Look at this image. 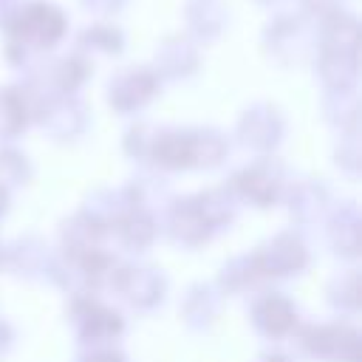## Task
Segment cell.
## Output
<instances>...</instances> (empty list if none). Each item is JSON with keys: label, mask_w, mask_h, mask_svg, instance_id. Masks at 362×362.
Segmentation results:
<instances>
[{"label": "cell", "mask_w": 362, "mask_h": 362, "mask_svg": "<svg viewBox=\"0 0 362 362\" xmlns=\"http://www.w3.org/2000/svg\"><path fill=\"white\" fill-rule=\"evenodd\" d=\"M0 25L6 31V48L25 54L54 48L68 31V17L51 0H17L0 14Z\"/></svg>", "instance_id": "obj_1"}, {"label": "cell", "mask_w": 362, "mask_h": 362, "mask_svg": "<svg viewBox=\"0 0 362 362\" xmlns=\"http://www.w3.org/2000/svg\"><path fill=\"white\" fill-rule=\"evenodd\" d=\"M311 40H317V20L303 14V11H288L277 14L266 25V42L277 54H294L303 51Z\"/></svg>", "instance_id": "obj_2"}, {"label": "cell", "mask_w": 362, "mask_h": 362, "mask_svg": "<svg viewBox=\"0 0 362 362\" xmlns=\"http://www.w3.org/2000/svg\"><path fill=\"white\" fill-rule=\"evenodd\" d=\"M184 23L195 40H218L229 25V6L226 0H187Z\"/></svg>", "instance_id": "obj_3"}, {"label": "cell", "mask_w": 362, "mask_h": 362, "mask_svg": "<svg viewBox=\"0 0 362 362\" xmlns=\"http://www.w3.org/2000/svg\"><path fill=\"white\" fill-rule=\"evenodd\" d=\"M158 62L170 71H192L198 62L192 40L189 37H167L158 45Z\"/></svg>", "instance_id": "obj_4"}, {"label": "cell", "mask_w": 362, "mask_h": 362, "mask_svg": "<svg viewBox=\"0 0 362 362\" xmlns=\"http://www.w3.org/2000/svg\"><path fill=\"white\" fill-rule=\"evenodd\" d=\"M79 45L88 51H105V54H119L124 45V34L116 25L107 23H93L88 28H82L79 34Z\"/></svg>", "instance_id": "obj_5"}, {"label": "cell", "mask_w": 362, "mask_h": 362, "mask_svg": "<svg viewBox=\"0 0 362 362\" xmlns=\"http://www.w3.org/2000/svg\"><path fill=\"white\" fill-rule=\"evenodd\" d=\"M79 6L93 17H116L124 11L127 0H79Z\"/></svg>", "instance_id": "obj_6"}, {"label": "cell", "mask_w": 362, "mask_h": 362, "mask_svg": "<svg viewBox=\"0 0 362 362\" xmlns=\"http://www.w3.org/2000/svg\"><path fill=\"white\" fill-rule=\"evenodd\" d=\"M297 6H300V11H303V14H308V17L320 20L322 14H328V11H334V8H339V0H297Z\"/></svg>", "instance_id": "obj_7"}, {"label": "cell", "mask_w": 362, "mask_h": 362, "mask_svg": "<svg viewBox=\"0 0 362 362\" xmlns=\"http://www.w3.org/2000/svg\"><path fill=\"white\" fill-rule=\"evenodd\" d=\"M14 3H17V0H0V14H3V11H6V8H11V6H14Z\"/></svg>", "instance_id": "obj_8"}, {"label": "cell", "mask_w": 362, "mask_h": 362, "mask_svg": "<svg viewBox=\"0 0 362 362\" xmlns=\"http://www.w3.org/2000/svg\"><path fill=\"white\" fill-rule=\"evenodd\" d=\"M257 3H274V0H257Z\"/></svg>", "instance_id": "obj_9"}]
</instances>
